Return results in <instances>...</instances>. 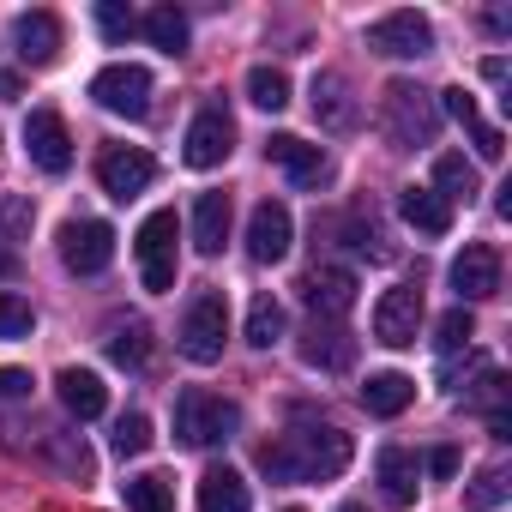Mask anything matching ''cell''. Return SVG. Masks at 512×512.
I'll list each match as a JSON object with an SVG mask.
<instances>
[{
    "label": "cell",
    "instance_id": "8992f818",
    "mask_svg": "<svg viewBox=\"0 0 512 512\" xmlns=\"http://www.w3.org/2000/svg\"><path fill=\"white\" fill-rule=\"evenodd\" d=\"M223 338H229V302H223L217 290L193 296V308H187V320H181V356L199 362V368H211V362L223 356Z\"/></svg>",
    "mask_w": 512,
    "mask_h": 512
},
{
    "label": "cell",
    "instance_id": "ee69618b",
    "mask_svg": "<svg viewBox=\"0 0 512 512\" xmlns=\"http://www.w3.org/2000/svg\"><path fill=\"white\" fill-rule=\"evenodd\" d=\"M284 512H302V506H284Z\"/></svg>",
    "mask_w": 512,
    "mask_h": 512
},
{
    "label": "cell",
    "instance_id": "5bb4252c",
    "mask_svg": "<svg viewBox=\"0 0 512 512\" xmlns=\"http://www.w3.org/2000/svg\"><path fill=\"white\" fill-rule=\"evenodd\" d=\"M302 302L314 308V320H344L356 308V272L350 266H314L302 278Z\"/></svg>",
    "mask_w": 512,
    "mask_h": 512
},
{
    "label": "cell",
    "instance_id": "f35d334b",
    "mask_svg": "<svg viewBox=\"0 0 512 512\" xmlns=\"http://www.w3.org/2000/svg\"><path fill=\"white\" fill-rule=\"evenodd\" d=\"M31 392V374L25 368H0V398H25Z\"/></svg>",
    "mask_w": 512,
    "mask_h": 512
},
{
    "label": "cell",
    "instance_id": "7a4b0ae2",
    "mask_svg": "<svg viewBox=\"0 0 512 512\" xmlns=\"http://www.w3.org/2000/svg\"><path fill=\"white\" fill-rule=\"evenodd\" d=\"M380 127H386L392 145H434V133H440V103H434V91H422V85H410V79H392V85L380 91Z\"/></svg>",
    "mask_w": 512,
    "mask_h": 512
},
{
    "label": "cell",
    "instance_id": "74e56055",
    "mask_svg": "<svg viewBox=\"0 0 512 512\" xmlns=\"http://www.w3.org/2000/svg\"><path fill=\"white\" fill-rule=\"evenodd\" d=\"M470 145H476V157H482V163H500V157H506V139H500V127H488V121L470 133Z\"/></svg>",
    "mask_w": 512,
    "mask_h": 512
},
{
    "label": "cell",
    "instance_id": "1f68e13d",
    "mask_svg": "<svg viewBox=\"0 0 512 512\" xmlns=\"http://www.w3.org/2000/svg\"><path fill=\"white\" fill-rule=\"evenodd\" d=\"M109 356H115L121 368H139V362L151 356V332H145V320H127V326L109 338Z\"/></svg>",
    "mask_w": 512,
    "mask_h": 512
},
{
    "label": "cell",
    "instance_id": "f1b7e54d",
    "mask_svg": "<svg viewBox=\"0 0 512 512\" xmlns=\"http://www.w3.org/2000/svg\"><path fill=\"white\" fill-rule=\"evenodd\" d=\"M247 103L266 109V115L290 109V79H284L278 67H253V73H247Z\"/></svg>",
    "mask_w": 512,
    "mask_h": 512
},
{
    "label": "cell",
    "instance_id": "ac0fdd59",
    "mask_svg": "<svg viewBox=\"0 0 512 512\" xmlns=\"http://www.w3.org/2000/svg\"><path fill=\"white\" fill-rule=\"evenodd\" d=\"M302 362L320 368V374H344L356 362V338L338 326V320H314L308 338H302Z\"/></svg>",
    "mask_w": 512,
    "mask_h": 512
},
{
    "label": "cell",
    "instance_id": "83f0119b",
    "mask_svg": "<svg viewBox=\"0 0 512 512\" xmlns=\"http://www.w3.org/2000/svg\"><path fill=\"white\" fill-rule=\"evenodd\" d=\"M284 338V308H278V296H253V308H247V344L253 350H272Z\"/></svg>",
    "mask_w": 512,
    "mask_h": 512
},
{
    "label": "cell",
    "instance_id": "4316f807",
    "mask_svg": "<svg viewBox=\"0 0 512 512\" xmlns=\"http://www.w3.org/2000/svg\"><path fill=\"white\" fill-rule=\"evenodd\" d=\"M127 512H175V482L145 470V476H127Z\"/></svg>",
    "mask_w": 512,
    "mask_h": 512
},
{
    "label": "cell",
    "instance_id": "60d3db41",
    "mask_svg": "<svg viewBox=\"0 0 512 512\" xmlns=\"http://www.w3.org/2000/svg\"><path fill=\"white\" fill-rule=\"evenodd\" d=\"M19 91H25V85H19V73H0V103H13Z\"/></svg>",
    "mask_w": 512,
    "mask_h": 512
},
{
    "label": "cell",
    "instance_id": "d590c367",
    "mask_svg": "<svg viewBox=\"0 0 512 512\" xmlns=\"http://www.w3.org/2000/svg\"><path fill=\"white\" fill-rule=\"evenodd\" d=\"M97 31H103L109 43H127V37L139 31V19L121 7V0H97Z\"/></svg>",
    "mask_w": 512,
    "mask_h": 512
},
{
    "label": "cell",
    "instance_id": "7bdbcfd3",
    "mask_svg": "<svg viewBox=\"0 0 512 512\" xmlns=\"http://www.w3.org/2000/svg\"><path fill=\"white\" fill-rule=\"evenodd\" d=\"M338 512H368V506H356V500H350V506H338Z\"/></svg>",
    "mask_w": 512,
    "mask_h": 512
},
{
    "label": "cell",
    "instance_id": "7c38bea8",
    "mask_svg": "<svg viewBox=\"0 0 512 512\" xmlns=\"http://www.w3.org/2000/svg\"><path fill=\"white\" fill-rule=\"evenodd\" d=\"M25 151H31L37 169L67 175V169H73V133H67V121H61L55 109H31V121H25Z\"/></svg>",
    "mask_w": 512,
    "mask_h": 512
},
{
    "label": "cell",
    "instance_id": "d4e9b609",
    "mask_svg": "<svg viewBox=\"0 0 512 512\" xmlns=\"http://www.w3.org/2000/svg\"><path fill=\"white\" fill-rule=\"evenodd\" d=\"M229 241V193H199L193 205V247L205 253V260H217Z\"/></svg>",
    "mask_w": 512,
    "mask_h": 512
},
{
    "label": "cell",
    "instance_id": "b9f144b4",
    "mask_svg": "<svg viewBox=\"0 0 512 512\" xmlns=\"http://www.w3.org/2000/svg\"><path fill=\"white\" fill-rule=\"evenodd\" d=\"M482 79H494V85H500V79H506V61H500V55H488V61H482Z\"/></svg>",
    "mask_w": 512,
    "mask_h": 512
},
{
    "label": "cell",
    "instance_id": "7402d4cb",
    "mask_svg": "<svg viewBox=\"0 0 512 512\" xmlns=\"http://www.w3.org/2000/svg\"><path fill=\"white\" fill-rule=\"evenodd\" d=\"M410 404H416V380H410V374L386 368V374H368V380H362V410H368V416H404Z\"/></svg>",
    "mask_w": 512,
    "mask_h": 512
},
{
    "label": "cell",
    "instance_id": "ab89813d",
    "mask_svg": "<svg viewBox=\"0 0 512 512\" xmlns=\"http://www.w3.org/2000/svg\"><path fill=\"white\" fill-rule=\"evenodd\" d=\"M428 470L434 476H458V446H434L428 452Z\"/></svg>",
    "mask_w": 512,
    "mask_h": 512
},
{
    "label": "cell",
    "instance_id": "52a82bcc",
    "mask_svg": "<svg viewBox=\"0 0 512 512\" xmlns=\"http://www.w3.org/2000/svg\"><path fill=\"white\" fill-rule=\"evenodd\" d=\"M91 97H97V109L139 121V115H151V73L133 67V61H115V67H103L91 79Z\"/></svg>",
    "mask_w": 512,
    "mask_h": 512
},
{
    "label": "cell",
    "instance_id": "4dcf8cb0",
    "mask_svg": "<svg viewBox=\"0 0 512 512\" xmlns=\"http://www.w3.org/2000/svg\"><path fill=\"white\" fill-rule=\"evenodd\" d=\"M470 338H476L470 308H446L440 326H434V350H440V356H458V350H470Z\"/></svg>",
    "mask_w": 512,
    "mask_h": 512
},
{
    "label": "cell",
    "instance_id": "6da1fadb",
    "mask_svg": "<svg viewBox=\"0 0 512 512\" xmlns=\"http://www.w3.org/2000/svg\"><path fill=\"white\" fill-rule=\"evenodd\" d=\"M260 464L272 482H332L350 464V434L344 428H290L272 446H260Z\"/></svg>",
    "mask_w": 512,
    "mask_h": 512
},
{
    "label": "cell",
    "instance_id": "836d02e7",
    "mask_svg": "<svg viewBox=\"0 0 512 512\" xmlns=\"http://www.w3.org/2000/svg\"><path fill=\"white\" fill-rule=\"evenodd\" d=\"M37 332V314H31V302H19V296H7L0 290V338H31Z\"/></svg>",
    "mask_w": 512,
    "mask_h": 512
},
{
    "label": "cell",
    "instance_id": "44dd1931",
    "mask_svg": "<svg viewBox=\"0 0 512 512\" xmlns=\"http://www.w3.org/2000/svg\"><path fill=\"white\" fill-rule=\"evenodd\" d=\"M55 392H61V404H67L79 422H97V416L109 410V386H103L91 368H61V374H55Z\"/></svg>",
    "mask_w": 512,
    "mask_h": 512
},
{
    "label": "cell",
    "instance_id": "277c9868",
    "mask_svg": "<svg viewBox=\"0 0 512 512\" xmlns=\"http://www.w3.org/2000/svg\"><path fill=\"white\" fill-rule=\"evenodd\" d=\"M175 235H181V217L175 211H151L133 235V253H139V278L151 296H169L175 290Z\"/></svg>",
    "mask_w": 512,
    "mask_h": 512
},
{
    "label": "cell",
    "instance_id": "d6a6232c",
    "mask_svg": "<svg viewBox=\"0 0 512 512\" xmlns=\"http://www.w3.org/2000/svg\"><path fill=\"white\" fill-rule=\"evenodd\" d=\"M500 500H506V470H482V476L464 488V506H470V512H494Z\"/></svg>",
    "mask_w": 512,
    "mask_h": 512
},
{
    "label": "cell",
    "instance_id": "e575fe53",
    "mask_svg": "<svg viewBox=\"0 0 512 512\" xmlns=\"http://www.w3.org/2000/svg\"><path fill=\"white\" fill-rule=\"evenodd\" d=\"M145 446H151V416H139V410L121 416V422H115V452H121V458H139Z\"/></svg>",
    "mask_w": 512,
    "mask_h": 512
},
{
    "label": "cell",
    "instance_id": "9c48e42d",
    "mask_svg": "<svg viewBox=\"0 0 512 512\" xmlns=\"http://www.w3.org/2000/svg\"><path fill=\"white\" fill-rule=\"evenodd\" d=\"M416 332H422V290H416V284L386 290V296L374 302V344H386V350H410Z\"/></svg>",
    "mask_w": 512,
    "mask_h": 512
},
{
    "label": "cell",
    "instance_id": "4fadbf2b",
    "mask_svg": "<svg viewBox=\"0 0 512 512\" xmlns=\"http://www.w3.org/2000/svg\"><path fill=\"white\" fill-rule=\"evenodd\" d=\"M290 235H296V223H290V205H278V199H260L253 205V217H247V253L260 266H278L284 253H290Z\"/></svg>",
    "mask_w": 512,
    "mask_h": 512
},
{
    "label": "cell",
    "instance_id": "ba28073f",
    "mask_svg": "<svg viewBox=\"0 0 512 512\" xmlns=\"http://www.w3.org/2000/svg\"><path fill=\"white\" fill-rule=\"evenodd\" d=\"M368 49L386 55V61H422L434 49V25L422 13H386L368 25Z\"/></svg>",
    "mask_w": 512,
    "mask_h": 512
},
{
    "label": "cell",
    "instance_id": "3957f363",
    "mask_svg": "<svg viewBox=\"0 0 512 512\" xmlns=\"http://www.w3.org/2000/svg\"><path fill=\"white\" fill-rule=\"evenodd\" d=\"M241 428V410L229 404V398H217V392H205V386H187L181 398H175V434L187 440V446H217V440H229Z\"/></svg>",
    "mask_w": 512,
    "mask_h": 512
},
{
    "label": "cell",
    "instance_id": "9a60e30c",
    "mask_svg": "<svg viewBox=\"0 0 512 512\" xmlns=\"http://www.w3.org/2000/svg\"><path fill=\"white\" fill-rule=\"evenodd\" d=\"M7 43H13V55L25 61V67H55V55H61V19L55 13H19L13 19V31H7Z\"/></svg>",
    "mask_w": 512,
    "mask_h": 512
},
{
    "label": "cell",
    "instance_id": "8fae6325",
    "mask_svg": "<svg viewBox=\"0 0 512 512\" xmlns=\"http://www.w3.org/2000/svg\"><path fill=\"white\" fill-rule=\"evenodd\" d=\"M229 151H235V121H229V109H223V103L199 109L193 127H187V151H181L187 169H217Z\"/></svg>",
    "mask_w": 512,
    "mask_h": 512
},
{
    "label": "cell",
    "instance_id": "5b68a950",
    "mask_svg": "<svg viewBox=\"0 0 512 512\" xmlns=\"http://www.w3.org/2000/svg\"><path fill=\"white\" fill-rule=\"evenodd\" d=\"M115 260V229L103 217H67L61 223V266L73 278H97Z\"/></svg>",
    "mask_w": 512,
    "mask_h": 512
},
{
    "label": "cell",
    "instance_id": "ffe728a7",
    "mask_svg": "<svg viewBox=\"0 0 512 512\" xmlns=\"http://www.w3.org/2000/svg\"><path fill=\"white\" fill-rule=\"evenodd\" d=\"M416 488H422V464H416V452L386 446V452H380V500L404 512V506H416Z\"/></svg>",
    "mask_w": 512,
    "mask_h": 512
},
{
    "label": "cell",
    "instance_id": "f546056e",
    "mask_svg": "<svg viewBox=\"0 0 512 512\" xmlns=\"http://www.w3.org/2000/svg\"><path fill=\"white\" fill-rule=\"evenodd\" d=\"M145 37H151L163 55H181V49H187V19H181L175 7H151V13H145Z\"/></svg>",
    "mask_w": 512,
    "mask_h": 512
},
{
    "label": "cell",
    "instance_id": "d6986e66",
    "mask_svg": "<svg viewBox=\"0 0 512 512\" xmlns=\"http://www.w3.org/2000/svg\"><path fill=\"white\" fill-rule=\"evenodd\" d=\"M356 97H350V79L344 73H320L314 79V121L326 127V133H350L356 127Z\"/></svg>",
    "mask_w": 512,
    "mask_h": 512
},
{
    "label": "cell",
    "instance_id": "603a6c76",
    "mask_svg": "<svg viewBox=\"0 0 512 512\" xmlns=\"http://www.w3.org/2000/svg\"><path fill=\"white\" fill-rule=\"evenodd\" d=\"M398 217H404L416 235H446V229H452V205H446L434 187H404V193H398Z\"/></svg>",
    "mask_w": 512,
    "mask_h": 512
},
{
    "label": "cell",
    "instance_id": "8d00e7d4",
    "mask_svg": "<svg viewBox=\"0 0 512 512\" xmlns=\"http://www.w3.org/2000/svg\"><path fill=\"white\" fill-rule=\"evenodd\" d=\"M434 103H440V109H446V115H452V121H458L464 133H476V127H482V115H476V97H470L464 85H452V91H440Z\"/></svg>",
    "mask_w": 512,
    "mask_h": 512
},
{
    "label": "cell",
    "instance_id": "cb8c5ba5",
    "mask_svg": "<svg viewBox=\"0 0 512 512\" xmlns=\"http://www.w3.org/2000/svg\"><path fill=\"white\" fill-rule=\"evenodd\" d=\"M247 506H253V494H247L241 470L211 464V470L199 476V512H247Z\"/></svg>",
    "mask_w": 512,
    "mask_h": 512
},
{
    "label": "cell",
    "instance_id": "2e32d148",
    "mask_svg": "<svg viewBox=\"0 0 512 512\" xmlns=\"http://www.w3.org/2000/svg\"><path fill=\"white\" fill-rule=\"evenodd\" d=\"M266 157H272L278 169H290L296 187H326V181H332V157H326L320 145L296 139V133H272V139H266Z\"/></svg>",
    "mask_w": 512,
    "mask_h": 512
},
{
    "label": "cell",
    "instance_id": "30bf717a",
    "mask_svg": "<svg viewBox=\"0 0 512 512\" xmlns=\"http://www.w3.org/2000/svg\"><path fill=\"white\" fill-rule=\"evenodd\" d=\"M97 181H103L109 199H133V193H145V187L157 181V163H151V151H139V145H103Z\"/></svg>",
    "mask_w": 512,
    "mask_h": 512
},
{
    "label": "cell",
    "instance_id": "484cf974",
    "mask_svg": "<svg viewBox=\"0 0 512 512\" xmlns=\"http://www.w3.org/2000/svg\"><path fill=\"white\" fill-rule=\"evenodd\" d=\"M434 193H440L446 205H470V199H476V163L458 157V151H440V157H434Z\"/></svg>",
    "mask_w": 512,
    "mask_h": 512
},
{
    "label": "cell",
    "instance_id": "e0dca14e",
    "mask_svg": "<svg viewBox=\"0 0 512 512\" xmlns=\"http://www.w3.org/2000/svg\"><path fill=\"white\" fill-rule=\"evenodd\" d=\"M452 290H458V308L464 302H488V296H500V253L494 247H464L458 260H452Z\"/></svg>",
    "mask_w": 512,
    "mask_h": 512
}]
</instances>
